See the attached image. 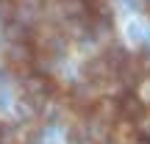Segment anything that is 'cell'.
<instances>
[{
	"mask_svg": "<svg viewBox=\"0 0 150 144\" xmlns=\"http://www.w3.org/2000/svg\"><path fill=\"white\" fill-rule=\"evenodd\" d=\"M22 91H25V97L33 103V105H42V103L50 97V91H53V80L45 78V75H39V72H33V75H28V78L22 80Z\"/></svg>",
	"mask_w": 150,
	"mask_h": 144,
	"instance_id": "6da1fadb",
	"label": "cell"
},
{
	"mask_svg": "<svg viewBox=\"0 0 150 144\" xmlns=\"http://www.w3.org/2000/svg\"><path fill=\"white\" fill-rule=\"evenodd\" d=\"M120 114H122V119H125V122H131V125L145 122V117H147V103L142 100L139 94L128 91V94L120 97Z\"/></svg>",
	"mask_w": 150,
	"mask_h": 144,
	"instance_id": "7a4b0ae2",
	"label": "cell"
},
{
	"mask_svg": "<svg viewBox=\"0 0 150 144\" xmlns=\"http://www.w3.org/2000/svg\"><path fill=\"white\" fill-rule=\"evenodd\" d=\"M92 117H95V122L114 128V125H117V117H122V114H120V100H111V97H97L95 108H92Z\"/></svg>",
	"mask_w": 150,
	"mask_h": 144,
	"instance_id": "3957f363",
	"label": "cell"
},
{
	"mask_svg": "<svg viewBox=\"0 0 150 144\" xmlns=\"http://www.w3.org/2000/svg\"><path fill=\"white\" fill-rule=\"evenodd\" d=\"M114 72L111 67H108V61L103 58V55H97V58H92V61H86V67H83V78L89 80L92 86H100V83H106L108 78H114Z\"/></svg>",
	"mask_w": 150,
	"mask_h": 144,
	"instance_id": "277c9868",
	"label": "cell"
},
{
	"mask_svg": "<svg viewBox=\"0 0 150 144\" xmlns=\"http://www.w3.org/2000/svg\"><path fill=\"white\" fill-rule=\"evenodd\" d=\"M103 58L108 61V67H111L114 72H120L125 64H128V58H131V55H128V50H125L122 44H111V47L103 53Z\"/></svg>",
	"mask_w": 150,
	"mask_h": 144,
	"instance_id": "5b68a950",
	"label": "cell"
},
{
	"mask_svg": "<svg viewBox=\"0 0 150 144\" xmlns=\"http://www.w3.org/2000/svg\"><path fill=\"white\" fill-rule=\"evenodd\" d=\"M17 14H20L17 0H0V20H3L6 25H11V22L17 20Z\"/></svg>",
	"mask_w": 150,
	"mask_h": 144,
	"instance_id": "8992f818",
	"label": "cell"
}]
</instances>
